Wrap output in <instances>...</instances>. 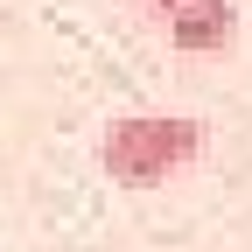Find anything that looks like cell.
<instances>
[{"label":"cell","mask_w":252,"mask_h":252,"mask_svg":"<svg viewBox=\"0 0 252 252\" xmlns=\"http://www.w3.org/2000/svg\"><path fill=\"white\" fill-rule=\"evenodd\" d=\"M203 161V126L182 112H126L98 133V168L119 189H154Z\"/></svg>","instance_id":"obj_1"},{"label":"cell","mask_w":252,"mask_h":252,"mask_svg":"<svg viewBox=\"0 0 252 252\" xmlns=\"http://www.w3.org/2000/svg\"><path fill=\"white\" fill-rule=\"evenodd\" d=\"M140 7H154V14H161V21H168L175 7H189V0H140Z\"/></svg>","instance_id":"obj_3"},{"label":"cell","mask_w":252,"mask_h":252,"mask_svg":"<svg viewBox=\"0 0 252 252\" xmlns=\"http://www.w3.org/2000/svg\"><path fill=\"white\" fill-rule=\"evenodd\" d=\"M168 42L189 56H224L238 42V7L231 0H189V7L168 14Z\"/></svg>","instance_id":"obj_2"}]
</instances>
